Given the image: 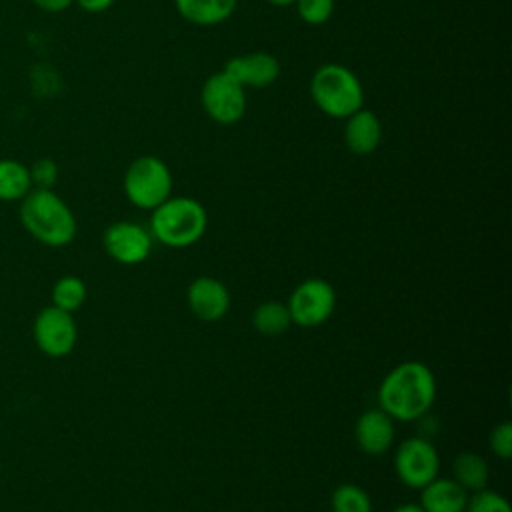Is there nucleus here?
Here are the masks:
<instances>
[{
  "label": "nucleus",
  "mask_w": 512,
  "mask_h": 512,
  "mask_svg": "<svg viewBox=\"0 0 512 512\" xmlns=\"http://www.w3.org/2000/svg\"><path fill=\"white\" fill-rule=\"evenodd\" d=\"M378 408L392 420L412 422L428 414L436 400L434 372L418 360L394 366L378 386Z\"/></svg>",
  "instance_id": "f257e3e1"
},
{
  "label": "nucleus",
  "mask_w": 512,
  "mask_h": 512,
  "mask_svg": "<svg viewBox=\"0 0 512 512\" xmlns=\"http://www.w3.org/2000/svg\"><path fill=\"white\" fill-rule=\"evenodd\" d=\"M20 220L36 240L48 246H66L76 236L72 210L50 188H36L24 196Z\"/></svg>",
  "instance_id": "f03ea898"
},
{
  "label": "nucleus",
  "mask_w": 512,
  "mask_h": 512,
  "mask_svg": "<svg viewBox=\"0 0 512 512\" xmlns=\"http://www.w3.org/2000/svg\"><path fill=\"white\" fill-rule=\"evenodd\" d=\"M208 228V212L196 198L170 196L152 210L150 234L170 248L196 244Z\"/></svg>",
  "instance_id": "7ed1b4c3"
},
{
  "label": "nucleus",
  "mask_w": 512,
  "mask_h": 512,
  "mask_svg": "<svg viewBox=\"0 0 512 512\" xmlns=\"http://www.w3.org/2000/svg\"><path fill=\"white\" fill-rule=\"evenodd\" d=\"M310 98L322 114L344 120L364 108V86L348 66L326 62L310 78Z\"/></svg>",
  "instance_id": "20e7f679"
},
{
  "label": "nucleus",
  "mask_w": 512,
  "mask_h": 512,
  "mask_svg": "<svg viewBox=\"0 0 512 512\" xmlns=\"http://www.w3.org/2000/svg\"><path fill=\"white\" fill-rule=\"evenodd\" d=\"M122 188L130 204L152 212L172 196L174 178L162 158L154 154H142L134 158L126 168Z\"/></svg>",
  "instance_id": "39448f33"
},
{
  "label": "nucleus",
  "mask_w": 512,
  "mask_h": 512,
  "mask_svg": "<svg viewBox=\"0 0 512 512\" xmlns=\"http://www.w3.org/2000/svg\"><path fill=\"white\" fill-rule=\"evenodd\" d=\"M200 104L212 122L222 126L236 124L246 114V88L224 70H218L204 80L200 88Z\"/></svg>",
  "instance_id": "423d86ee"
},
{
  "label": "nucleus",
  "mask_w": 512,
  "mask_h": 512,
  "mask_svg": "<svg viewBox=\"0 0 512 512\" xmlns=\"http://www.w3.org/2000/svg\"><path fill=\"white\" fill-rule=\"evenodd\" d=\"M288 312L292 324L314 328L324 324L336 308V292L330 282L322 278H308L300 282L288 296Z\"/></svg>",
  "instance_id": "0eeeda50"
},
{
  "label": "nucleus",
  "mask_w": 512,
  "mask_h": 512,
  "mask_svg": "<svg viewBox=\"0 0 512 512\" xmlns=\"http://www.w3.org/2000/svg\"><path fill=\"white\" fill-rule=\"evenodd\" d=\"M394 472L402 484L420 490L440 472V456L426 438L412 436L400 442L394 454Z\"/></svg>",
  "instance_id": "6e6552de"
},
{
  "label": "nucleus",
  "mask_w": 512,
  "mask_h": 512,
  "mask_svg": "<svg viewBox=\"0 0 512 512\" xmlns=\"http://www.w3.org/2000/svg\"><path fill=\"white\" fill-rule=\"evenodd\" d=\"M152 234L138 222L120 220L104 230L102 244L110 258L120 264H140L152 252Z\"/></svg>",
  "instance_id": "1a4fd4ad"
},
{
  "label": "nucleus",
  "mask_w": 512,
  "mask_h": 512,
  "mask_svg": "<svg viewBox=\"0 0 512 512\" xmlns=\"http://www.w3.org/2000/svg\"><path fill=\"white\" fill-rule=\"evenodd\" d=\"M76 322L72 312L60 310L54 304L44 308L34 320V340L48 356H66L76 344Z\"/></svg>",
  "instance_id": "9d476101"
},
{
  "label": "nucleus",
  "mask_w": 512,
  "mask_h": 512,
  "mask_svg": "<svg viewBox=\"0 0 512 512\" xmlns=\"http://www.w3.org/2000/svg\"><path fill=\"white\" fill-rule=\"evenodd\" d=\"M244 88H266L272 86L280 76V62L276 56L264 50L232 56L224 68Z\"/></svg>",
  "instance_id": "9b49d317"
},
{
  "label": "nucleus",
  "mask_w": 512,
  "mask_h": 512,
  "mask_svg": "<svg viewBox=\"0 0 512 512\" xmlns=\"http://www.w3.org/2000/svg\"><path fill=\"white\" fill-rule=\"evenodd\" d=\"M186 302L196 318L214 322L230 310V292L218 278L198 276L186 290Z\"/></svg>",
  "instance_id": "f8f14e48"
},
{
  "label": "nucleus",
  "mask_w": 512,
  "mask_h": 512,
  "mask_svg": "<svg viewBox=\"0 0 512 512\" xmlns=\"http://www.w3.org/2000/svg\"><path fill=\"white\" fill-rule=\"evenodd\" d=\"M394 420L380 408H370L360 414L354 426L358 448L368 456L384 454L394 442Z\"/></svg>",
  "instance_id": "ddd939ff"
},
{
  "label": "nucleus",
  "mask_w": 512,
  "mask_h": 512,
  "mask_svg": "<svg viewBox=\"0 0 512 512\" xmlns=\"http://www.w3.org/2000/svg\"><path fill=\"white\" fill-rule=\"evenodd\" d=\"M344 144L356 156L372 154L382 142V122L370 108H360L344 118Z\"/></svg>",
  "instance_id": "4468645a"
},
{
  "label": "nucleus",
  "mask_w": 512,
  "mask_h": 512,
  "mask_svg": "<svg viewBox=\"0 0 512 512\" xmlns=\"http://www.w3.org/2000/svg\"><path fill=\"white\" fill-rule=\"evenodd\" d=\"M468 492L454 478H434L420 488V508L424 512H464Z\"/></svg>",
  "instance_id": "2eb2a0df"
},
{
  "label": "nucleus",
  "mask_w": 512,
  "mask_h": 512,
  "mask_svg": "<svg viewBox=\"0 0 512 512\" xmlns=\"http://www.w3.org/2000/svg\"><path fill=\"white\" fill-rule=\"evenodd\" d=\"M174 6L194 26H216L234 14L238 0H174Z\"/></svg>",
  "instance_id": "dca6fc26"
},
{
  "label": "nucleus",
  "mask_w": 512,
  "mask_h": 512,
  "mask_svg": "<svg viewBox=\"0 0 512 512\" xmlns=\"http://www.w3.org/2000/svg\"><path fill=\"white\" fill-rule=\"evenodd\" d=\"M454 480L466 492H478L488 486L490 468L488 462L476 452H460L452 462Z\"/></svg>",
  "instance_id": "f3484780"
},
{
  "label": "nucleus",
  "mask_w": 512,
  "mask_h": 512,
  "mask_svg": "<svg viewBox=\"0 0 512 512\" xmlns=\"http://www.w3.org/2000/svg\"><path fill=\"white\" fill-rule=\"evenodd\" d=\"M292 324L288 306L278 300H266L258 304L252 312V326L264 336H280Z\"/></svg>",
  "instance_id": "a211bd4d"
},
{
  "label": "nucleus",
  "mask_w": 512,
  "mask_h": 512,
  "mask_svg": "<svg viewBox=\"0 0 512 512\" xmlns=\"http://www.w3.org/2000/svg\"><path fill=\"white\" fill-rule=\"evenodd\" d=\"M30 170L16 160H0V200H18L30 192Z\"/></svg>",
  "instance_id": "6ab92c4d"
},
{
  "label": "nucleus",
  "mask_w": 512,
  "mask_h": 512,
  "mask_svg": "<svg viewBox=\"0 0 512 512\" xmlns=\"http://www.w3.org/2000/svg\"><path fill=\"white\" fill-rule=\"evenodd\" d=\"M332 512H372L368 492L356 484H340L330 496Z\"/></svg>",
  "instance_id": "aec40b11"
},
{
  "label": "nucleus",
  "mask_w": 512,
  "mask_h": 512,
  "mask_svg": "<svg viewBox=\"0 0 512 512\" xmlns=\"http://www.w3.org/2000/svg\"><path fill=\"white\" fill-rule=\"evenodd\" d=\"M86 300V286L78 276H62L52 288V302L56 308L74 312Z\"/></svg>",
  "instance_id": "412c9836"
},
{
  "label": "nucleus",
  "mask_w": 512,
  "mask_h": 512,
  "mask_svg": "<svg viewBox=\"0 0 512 512\" xmlns=\"http://www.w3.org/2000/svg\"><path fill=\"white\" fill-rule=\"evenodd\" d=\"M294 6L298 12V18L304 24L320 26L332 18L336 2L334 0H296Z\"/></svg>",
  "instance_id": "4be33fe9"
},
{
  "label": "nucleus",
  "mask_w": 512,
  "mask_h": 512,
  "mask_svg": "<svg viewBox=\"0 0 512 512\" xmlns=\"http://www.w3.org/2000/svg\"><path fill=\"white\" fill-rule=\"evenodd\" d=\"M464 512H512V508L502 494L484 488L472 492V498H468Z\"/></svg>",
  "instance_id": "5701e85b"
},
{
  "label": "nucleus",
  "mask_w": 512,
  "mask_h": 512,
  "mask_svg": "<svg viewBox=\"0 0 512 512\" xmlns=\"http://www.w3.org/2000/svg\"><path fill=\"white\" fill-rule=\"evenodd\" d=\"M488 446H490L492 454H496L502 460H508L512 456V424L508 420H504L492 428Z\"/></svg>",
  "instance_id": "b1692460"
},
{
  "label": "nucleus",
  "mask_w": 512,
  "mask_h": 512,
  "mask_svg": "<svg viewBox=\"0 0 512 512\" xmlns=\"http://www.w3.org/2000/svg\"><path fill=\"white\" fill-rule=\"evenodd\" d=\"M58 178V168L54 164V160L50 158H42L38 160L32 170H30V180L32 184H36L38 188H52V184Z\"/></svg>",
  "instance_id": "393cba45"
},
{
  "label": "nucleus",
  "mask_w": 512,
  "mask_h": 512,
  "mask_svg": "<svg viewBox=\"0 0 512 512\" xmlns=\"http://www.w3.org/2000/svg\"><path fill=\"white\" fill-rule=\"evenodd\" d=\"M82 10L86 12H104L108 10L116 0H74Z\"/></svg>",
  "instance_id": "a878e982"
},
{
  "label": "nucleus",
  "mask_w": 512,
  "mask_h": 512,
  "mask_svg": "<svg viewBox=\"0 0 512 512\" xmlns=\"http://www.w3.org/2000/svg\"><path fill=\"white\" fill-rule=\"evenodd\" d=\"M38 8L46 10V12H62L66 10L74 0H32Z\"/></svg>",
  "instance_id": "bb28decb"
},
{
  "label": "nucleus",
  "mask_w": 512,
  "mask_h": 512,
  "mask_svg": "<svg viewBox=\"0 0 512 512\" xmlns=\"http://www.w3.org/2000/svg\"><path fill=\"white\" fill-rule=\"evenodd\" d=\"M390 512H424V510L416 502H406V504H400V506L392 508Z\"/></svg>",
  "instance_id": "cd10ccee"
},
{
  "label": "nucleus",
  "mask_w": 512,
  "mask_h": 512,
  "mask_svg": "<svg viewBox=\"0 0 512 512\" xmlns=\"http://www.w3.org/2000/svg\"><path fill=\"white\" fill-rule=\"evenodd\" d=\"M264 2H268L272 6H278V8H284V6H294L296 0H264Z\"/></svg>",
  "instance_id": "c85d7f7f"
}]
</instances>
